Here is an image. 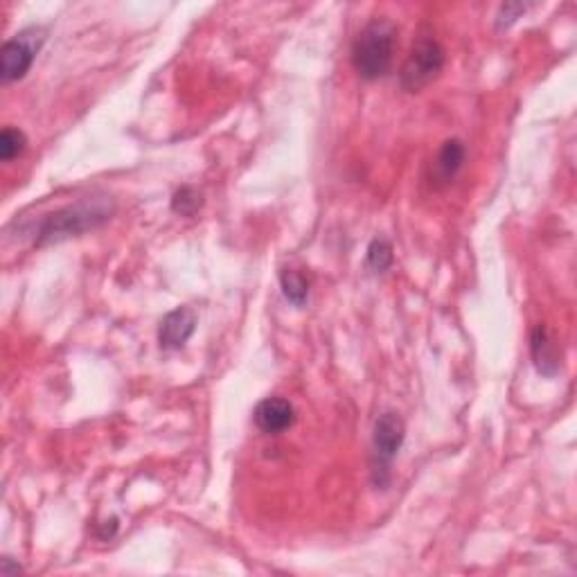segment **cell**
I'll return each instance as SVG.
<instances>
[{"mask_svg":"<svg viewBox=\"0 0 577 577\" xmlns=\"http://www.w3.org/2000/svg\"><path fill=\"white\" fill-rule=\"evenodd\" d=\"M465 145L458 138L447 140L445 145L440 147L438 156L433 158L431 165V185L436 188H445V185L454 183L458 172L463 170L465 165Z\"/></svg>","mask_w":577,"mask_h":577,"instance_id":"cell-9","label":"cell"},{"mask_svg":"<svg viewBox=\"0 0 577 577\" xmlns=\"http://www.w3.org/2000/svg\"><path fill=\"white\" fill-rule=\"evenodd\" d=\"M280 287H282L284 298H287L291 305L305 307V303L309 300V280L303 273L296 269H282Z\"/></svg>","mask_w":577,"mask_h":577,"instance_id":"cell-10","label":"cell"},{"mask_svg":"<svg viewBox=\"0 0 577 577\" xmlns=\"http://www.w3.org/2000/svg\"><path fill=\"white\" fill-rule=\"evenodd\" d=\"M253 422L257 429H260L262 433H269V436L287 431L296 422L294 404L282 397H266L255 406Z\"/></svg>","mask_w":577,"mask_h":577,"instance_id":"cell-6","label":"cell"},{"mask_svg":"<svg viewBox=\"0 0 577 577\" xmlns=\"http://www.w3.org/2000/svg\"><path fill=\"white\" fill-rule=\"evenodd\" d=\"M21 571V564H14L12 557H3V562H0V573L3 575H19Z\"/></svg>","mask_w":577,"mask_h":577,"instance_id":"cell-15","label":"cell"},{"mask_svg":"<svg viewBox=\"0 0 577 577\" xmlns=\"http://www.w3.org/2000/svg\"><path fill=\"white\" fill-rule=\"evenodd\" d=\"M197 330V314L190 307H176L174 312L167 314L161 327H158V343L161 348L172 352L185 348V343L190 341V336Z\"/></svg>","mask_w":577,"mask_h":577,"instance_id":"cell-7","label":"cell"},{"mask_svg":"<svg viewBox=\"0 0 577 577\" xmlns=\"http://www.w3.org/2000/svg\"><path fill=\"white\" fill-rule=\"evenodd\" d=\"M366 262L375 273H386L390 266H393L395 255H393V246H390L388 239L384 237L372 239L368 246V253H366Z\"/></svg>","mask_w":577,"mask_h":577,"instance_id":"cell-11","label":"cell"},{"mask_svg":"<svg viewBox=\"0 0 577 577\" xmlns=\"http://www.w3.org/2000/svg\"><path fill=\"white\" fill-rule=\"evenodd\" d=\"M397 25L388 19H372L352 43V66L366 82L384 77L393 66Z\"/></svg>","mask_w":577,"mask_h":577,"instance_id":"cell-2","label":"cell"},{"mask_svg":"<svg viewBox=\"0 0 577 577\" xmlns=\"http://www.w3.org/2000/svg\"><path fill=\"white\" fill-rule=\"evenodd\" d=\"M25 145H28V138L21 129L14 127H5L3 133H0V161L10 163L16 156L23 154Z\"/></svg>","mask_w":577,"mask_h":577,"instance_id":"cell-13","label":"cell"},{"mask_svg":"<svg viewBox=\"0 0 577 577\" xmlns=\"http://www.w3.org/2000/svg\"><path fill=\"white\" fill-rule=\"evenodd\" d=\"M43 43H46V30L43 28H28L3 43V50H0V79H3V84L19 82L28 75Z\"/></svg>","mask_w":577,"mask_h":577,"instance_id":"cell-5","label":"cell"},{"mask_svg":"<svg viewBox=\"0 0 577 577\" xmlns=\"http://www.w3.org/2000/svg\"><path fill=\"white\" fill-rule=\"evenodd\" d=\"M201 206H203V194L197 188H192V185H183V188L174 192L172 212H176V215L194 217L201 210Z\"/></svg>","mask_w":577,"mask_h":577,"instance_id":"cell-12","label":"cell"},{"mask_svg":"<svg viewBox=\"0 0 577 577\" xmlns=\"http://www.w3.org/2000/svg\"><path fill=\"white\" fill-rule=\"evenodd\" d=\"M532 7L535 5L530 3H503L499 7V14H496V30L510 28L512 23H517V19H521V16L532 10Z\"/></svg>","mask_w":577,"mask_h":577,"instance_id":"cell-14","label":"cell"},{"mask_svg":"<svg viewBox=\"0 0 577 577\" xmlns=\"http://www.w3.org/2000/svg\"><path fill=\"white\" fill-rule=\"evenodd\" d=\"M445 61L447 52L440 46V41L433 34H420L399 70V86L406 93H420L442 73Z\"/></svg>","mask_w":577,"mask_h":577,"instance_id":"cell-3","label":"cell"},{"mask_svg":"<svg viewBox=\"0 0 577 577\" xmlns=\"http://www.w3.org/2000/svg\"><path fill=\"white\" fill-rule=\"evenodd\" d=\"M115 201L111 197H86L70 206L59 208L50 215H43L32 228L34 246H50L66 242L70 237H79L88 230L102 228L113 217Z\"/></svg>","mask_w":577,"mask_h":577,"instance_id":"cell-1","label":"cell"},{"mask_svg":"<svg viewBox=\"0 0 577 577\" xmlns=\"http://www.w3.org/2000/svg\"><path fill=\"white\" fill-rule=\"evenodd\" d=\"M406 438V424L395 411H386L377 417L372 431V474L375 485L386 487L390 478V467L399 456V449Z\"/></svg>","mask_w":577,"mask_h":577,"instance_id":"cell-4","label":"cell"},{"mask_svg":"<svg viewBox=\"0 0 577 577\" xmlns=\"http://www.w3.org/2000/svg\"><path fill=\"white\" fill-rule=\"evenodd\" d=\"M530 357L539 375L555 377L559 368H562V352L555 336L550 334L546 325H535V330L530 334Z\"/></svg>","mask_w":577,"mask_h":577,"instance_id":"cell-8","label":"cell"}]
</instances>
